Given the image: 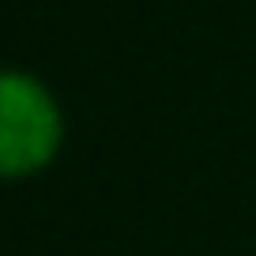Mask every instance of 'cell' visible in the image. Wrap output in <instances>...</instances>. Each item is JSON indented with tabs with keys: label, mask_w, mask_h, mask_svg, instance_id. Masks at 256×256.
Here are the masks:
<instances>
[{
	"label": "cell",
	"mask_w": 256,
	"mask_h": 256,
	"mask_svg": "<svg viewBox=\"0 0 256 256\" xmlns=\"http://www.w3.org/2000/svg\"><path fill=\"white\" fill-rule=\"evenodd\" d=\"M60 140L56 106L34 80L0 72V177L30 174Z\"/></svg>",
	"instance_id": "6da1fadb"
}]
</instances>
